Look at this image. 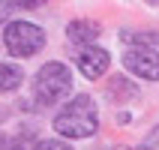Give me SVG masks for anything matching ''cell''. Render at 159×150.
Returning <instances> with one entry per match:
<instances>
[{
	"label": "cell",
	"mask_w": 159,
	"mask_h": 150,
	"mask_svg": "<svg viewBox=\"0 0 159 150\" xmlns=\"http://www.w3.org/2000/svg\"><path fill=\"white\" fill-rule=\"evenodd\" d=\"M3 42H6V51L15 57H33L36 51H42L45 33L42 27L30 24V21H12L3 30Z\"/></svg>",
	"instance_id": "cell-3"
},
{
	"label": "cell",
	"mask_w": 159,
	"mask_h": 150,
	"mask_svg": "<svg viewBox=\"0 0 159 150\" xmlns=\"http://www.w3.org/2000/svg\"><path fill=\"white\" fill-rule=\"evenodd\" d=\"M33 150H72L69 144H63V141H39Z\"/></svg>",
	"instance_id": "cell-11"
},
{
	"label": "cell",
	"mask_w": 159,
	"mask_h": 150,
	"mask_svg": "<svg viewBox=\"0 0 159 150\" xmlns=\"http://www.w3.org/2000/svg\"><path fill=\"white\" fill-rule=\"evenodd\" d=\"M108 51L105 48H93V45H90V48H84V51L78 54V69L84 72V78H102V75H105L108 72Z\"/></svg>",
	"instance_id": "cell-5"
},
{
	"label": "cell",
	"mask_w": 159,
	"mask_h": 150,
	"mask_svg": "<svg viewBox=\"0 0 159 150\" xmlns=\"http://www.w3.org/2000/svg\"><path fill=\"white\" fill-rule=\"evenodd\" d=\"M0 120H6V111H0Z\"/></svg>",
	"instance_id": "cell-14"
},
{
	"label": "cell",
	"mask_w": 159,
	"mask_h": 150,
	"mask_svg": "<svg viewBox=\"0 0 159 150\" xmlns=\"http://www.w3.org/2000/svg\"><path fill=\"white\" fill-rule=\"evenodd\" d=\"M66 36H69L72 45H84V42H93L99 36V24L96 21H72L66 27Z\"/></svg>",
	"instance_id": "cell-6"
},
{
	"label": "cell",
	"mask_w": 159,
	"mask_h": 150,
	"mask_svg": "<svg viewBox=\"0 0 159 150\" xmlns=\"http://www.w3.org/2000/svg\"><path fill=\"white\" fill-rule=\"evenodd\" d=\"M54 129L66 138H87L99 129V114H96V105L87 93H81L63 108L60 114L54 117Z\"/></svg>",
	"instance_id": "cell-1"
},
{
	"label": "cell",
	"mask_w": 159,
	"mask_h": 150,
	"mask_svg": "<svg viewBox=\"0 0 159 150\" xmlns=\"http://www.w3.org/2000/svg\"><path fill=\"white\" fill-rule=\"evenodd\" d=\"M72 90V72L63 63H45L36 72V84H33V99L39 108H51L60 99L69 96Z\"/></svg>",
	"instance_id": "cell-2"
},
{
	"label": "cell",
	"mask_w": 159,
	"mask_h": 150,
	"mask_svg": "<svg viewBox=\"0 0 159 150\" xmlns=\"http://www.w3.org/2000/svg\"><path fill=\"white\" fill-rule=\"evenodd\" d=\"M153 147H159V126L153 129L150 135H147V141H144V144H141L138 150H153Z\"/></svg>",
	"instance_id": "cell-12"
},
{
	"label": "cell",
	"mask_w": 159,
	"mask_h": 150,
	"mask_svg": "<svg viewBox=\"0 0 159 150\" xmlns=\"http://www.w3.org/2000/svg\"><path fill=\"white\" fill-rule=\"evenodd\" d=\"M24 138H27V132L24 135H15V138H9V141L3 138L0 144H3V150H24Z\"/></svg>",
	"instance_id": "cell-10"
},
{
	"label": "cell",
	"mask_w": 159,
	"mask_h": 150,
	"mask_svg": "<svg viewBox=\"0 0 159 150\" xmlns=\"http://www.w3.org/2000/svg\"><path fill=\"white\" fill-rule=\"evenodd\" d=\"M123 66L147 81H159V54L150 48H126Z\"/></svg>",
	"instance_id": "cell-4"
},
{
	"label": "cell",
	"mask_w": 159,
	"mask_h": 150,
	"mask_svg": "<svg viewBox=\"0 0 159 150\" xmlns=\"http://www.w3.org/2000/svg\"><path fill=\"white\" fill-rule=\"evenodd\" d=\"M6 9H9V6H3V3H0V21L6 18Z\"/></svg>",
	"instance_id": "cell-13"
},
{
	"label": "cell",
	"mask_w": 159,
	"mask_h": 150,
	"mask_svg": "<svg viewBox=\"0 0 159 150\" xmlns=\"http://www.w3.org/2000/svg\"><path fill=\"white\" fill-rule=\"evenodd\" d=\"M138 90H135V84L129 78H120V75H114V78L108 81V99H114V102H123V99H132Z\"/></svg>",
	"instance_id": "cell-7"
},
{
	"label": "cell",
	"mask_w": 159,
	"mask_h": 150,
	"mask_svg": "<svg viewBox=\"0 0 159 150\" xmlns=\"http://www.w3.org/2000/svg\"><path fill=\"white\" fill-rule=\"evenodd\" d=\"M123 42H138V48H144V45H156L159 42V33H153V30H147V33L126 30V33H123Z\"/></svg>",
	"instance_id": "cell-9"
},
{
	"label": "cell",
	"mask_w": 159,
	"mask_h": 150,
	"mask_svg": "<svg viewBox=\"0 0 159 150\" xmlns=\"http://www.w3.org/2000/svg\"><path fill=\"white\" fill-rule=\"evenodd\" d=\"M24 81V72L18 69L15 63H0V90H15L18 84Z\"/></svg>",
	"instance_id": "cell-8"
}]
</instances>
